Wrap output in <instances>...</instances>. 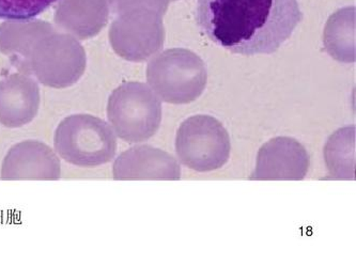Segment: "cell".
I'll return each instance as SVG.
<instances>
[{
    "mask_svg": "<svg viewBox=\"0 0 356 267\" xmlns=\"http://www.w3.org/2000/svg\"><path fill=\"white\" fill-rule=\"evenodd\" d=\"M172 0H115L113 8L117 14L133 9H148L164 17Z\"/></svg>",
    "mask_w": 356,
    "mask_h": 267,
    "instance_id": "obj_17",
    "label": "cell"
},
{
    "mask_svg": "<svg viewBox=\"0 0 356 267\" xmlns=\"http://www.w3.org/2000/svg\"><path fill=\"white\" fill-rule=\"evenodd\" d=\"M113 51L131 63H144L162 49L165 42L163 15L148 9L117 14L109 28Z\"/></svg>",
    "mask_w": 356,
    "mask_h": 267,
    "instance_id": "obj_7",
    "label": "cell"
},
{
    "mask_svg": "<svg viewBox=\"0 0 356 267\" xmlns=\"http://www.w3.org/2000/svg\"><path fill=\"white\" fill-rule=\"evenodd\" d=\"M326 166L334 179H354L355 127L338 129L324 147Z\"/></svg>",
    "mask_w": 356,
    "mask_h": 267,
    "instance_id": "obj_15",
    "label": "cell"
},
{
    "mask_svg": "<svg viewBox=\"0 0 356 267\" xmlns=\"http://www.w3.org/2000/svg\"><path fill=\"white\" fill-rule=\"evenodd\" d=\"M196 19L218 47L244 56L280 49L303 19L298 0H197Z\"/></svg>",
    "mask_w": 356,
    "mask_h": 267,
    "instance_id": "obj_1",
    "label": "cell"
},
{
    "mask_svg": "<svg viewBox=\"0 0 356 267\" xmlns=\"http://www.w3.org/2000/svg\"><path fill=\"white\" fill-rule=\"evenodd\" d=\"M323 42L335 60L355 63V8H343L332 14L324 28Z\"/></svg>",
    "mask_w": 356,
    "mask_h": 267,
    "instance_id": "obj_14",
    "label": "cell"
},
{
    "mask_svg": "<svg viewBox=\"0 0 356 267\" xmlns=\"http://www.w3.org/2000/svg\"><path fill=\"white\" fill-rule=\"evenodd\" d=\"M305 147L290 137H276L262 145L252 180H303L309 169Z\"/></svg>",
    "mask_w": 356,
    "mask_h": 267,
    "instance_id": "obj_8",
    "label": "cell"
},
{
    "mask_svg": "<svg viewBox=\"0 0 356 267\" xmlns=\"http://www.w3.org/2000/svg\"><path fill=\"white\" fill-rule=\"evenodd\" d=\"M172 1H177V0H172Z\"/></svg>",
    "mask_w": 356,
    "mask_h": 267,
    "instance_id": "obj_19",
    "label": "cell"
},
{
    "mask_svg": "<svg viewBox=\"0 0 356 267\" xmlns=\"http://www.w3.org/2000/svg\"><path fill=\"white\" fill-rule=\"evenodd\" d=\"M115 180H179L181 167L166 151L136 145L124 151L113 167Z\"/></svg>",
    "mask_w": 356,
    "mask_h": 267,
    "instance_id": "obj_10",
    "label": "cell"
},
{
    "mask_svg": "<svg viewBox=\"0 0 356 267\" xmlns=\"http://www.w3.org/2000/svg\"><path fill=\"white\" fill-rule=\"evenodd\" d=\"M86 67V51L79 40L55 31L35 44L25 74L47 87L65 89L81 79Z\"/></svg>",
    "mask_w": 356,
    "mask_h": 267,
    "instance_id": "obj_5",
    "label": "cell"
},
{
    "mask_svg": "<svg viewBox=\"0 0 356 267\" xmlns=\"http://www.w3.org/2000/svg\"><path fill=\"white\" fill-rule=\"evenodd\" d=\"M111 8L107 0H60L55 23L75 39H91L108 23Z\"/></svg>",
    "mask_w": 356,
    "mask_h": 267,
    "instance_id": "obj_12",
    "label": "cell"
},
{
    "mask_svg": "<svg viewBox=\"0 0 356 267\" xmlns=\"http://www.w3.org/2000/svg\"><path fill=\"white\" fill-rule=\"evenodd\" d=\"M40 102L39 86L29 75L19 72L0 79V124L19 129L31 123Z\"/></svg>",
    "mask_w": 356,
    "mask_h": 267,
    "instance_id": "obj_11",
    "label": "cell"
},
{
    "mask_svg": "<svg viewBox=\"0 0 356 267\" xmlns=\"http://www.w3.org/2000/svg\"><path fill=\"white\" fill-rule=\"evenodd\" d=\"M107 3H109V5L111 6V8L113 7V3H115V0H107Z\"/></svg>",
    "mask_w": 356,
    "mask_h": 267,
    "instance_id": "obj_18",
    "label": "cell"
},
{
    "mask_svg": "<svg viewBox=\"0 0 356 267\" xmlns=\"http://www.w3.org/2000/svg\"><path fill=\"white\" fill-rule=\"evenodd\" d=\"M147 81L162 101L184 105L196 101L206 89L208 72L202 58L185 49L162 51L149 61Z\"/></svg>",
    "mask_w": 356,
    "mask_h": 267,
    "instance_id": "obj_2",
    "label": "cell"
},
{
    "mask_svg": "<svg viewBox=\"0 0 356 267\" xmlns=\"http://www.w3.org/2000/svg\"><path fill=\"white\" fill-rule=\"evenodd\" d=\"M0 177L3 180H58L60 159L41 141H22L8 151Z\"/></svg>",
    "mask_w": 356,
    "mask_h": 267,
    "instance_id": "obj_9",
    "label": "cell"
},
{
    "mask_svg": "<svg viewBox=\"0 0 356 267\" xmlns=\"http://www.w3.org/2000/svg\"><path fill=\"white\" fill-rule=\"evenodd\" d=\"M54 147L67 163L93 168L107 164L116 155V134L95 115H70L56 129Z\"/></svg>",
    "mask_w": 356,
    "mask_h": 267,
    "instance_id": "obj_3",
    "label": "cell"
},
{
    "mask_svg": "<svg viewBox=\"0 0 356 267\" xmlns=\"http://www.w3.org/2000/svg\"><path fill=\"white\" fill-rule=\"evenodd\" d=\"M107 118L119 138L129 143H143L160 129L162 103L148 85L130 81L111 93Z\"/></svg>",
    "mask_w": 356,
    "mask_h": 267,
    "instance_id": "obj_4",
    "label": "cell"
},
{
    "mask_svg": "<svg viewBox=\"0 0 356 267\" xmlns=\"http://www.w3.org/2000/svg\"><path fill=\"white\" fill-rule=\"evenodd\" d=\"M230 150L229 134L211 115H193L177 131V156L181 164L197 172L222 168L229 159Z\"/></svg>",
    "mask_w": 356,
    "mask_h": 267,
    "instance_id": "obj_6",
    "label": "cell"
},
{
    "mask_svg": "<svg viewBox=\"0 0 356 267\" xmlns=\"http://www.w3.org/2000/svg\"><path fill=\"white\" fill-rule=\"evenodd\" d=\"M56 29L42 19H8L0 24V53L8 56L21 73H26L28 59L35 44Z\"/></svg>",
    "mask_w": 356,
    "mask_h": 267,
    "instance_id": "obj_13",
    "label": "cell"
},
{
    "mask_svg": "<svg viewBox=\"0 0 356 267\" xmlns=\"http://www.w3.org/2000/svg\"><path fill=\"white\" fill-rule=\"evenodd\" d=\"M59 0H0V19H31Z\"/></svg>",
    "mask_w": 356,
    "mask_h": 267,
    "instance_id": "obj_16",
    "label": "cell"
}]
</instances>
